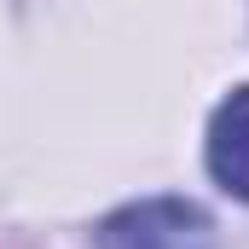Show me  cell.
<instances>
[{"label":"cell","instance_id":"6da1fadb","mask_svg":"<svg viewBox=\"0 0 249 249\" xmlns=\"http://www.w3.org/2000/svg\"><path fill=\"white\" fill-rule=\"evenodd\" d=\"M99 249H214V220L191 197H139L99 220Z\"/></svg>","mask_w":249,"mask_h":249},{"label":"cell","instance_id":"7a4b0ae2","mask_svg":"<svg viewBox=\"0 0 249 249\" xmlns=\"http://www.w3.org/2000/svg\"><path fill=\"white\" fill-rule=\"evenodd\" d=\"M209 174L226 197L249 203V87H232L209 122Z\"/></svg>","mask_w":249,"mask_h":249}]
</instances>
